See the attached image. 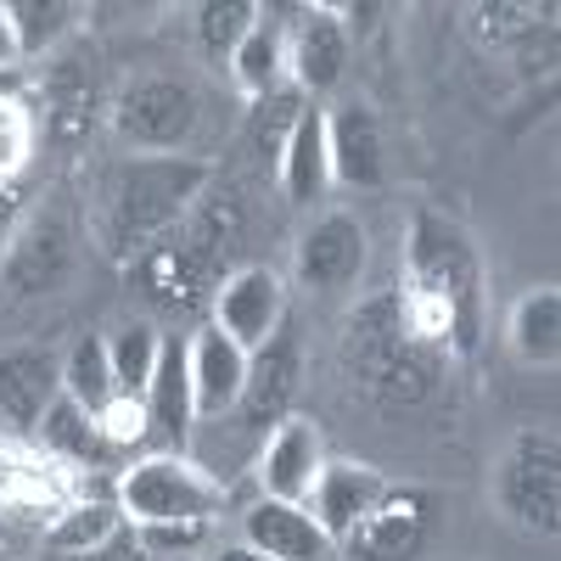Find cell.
I'll return each mask as SVG.
<instances>
[{
	"instance_id": "6da1fadb",
	"label": "cell",
	"mask_w": 561,
	"mask_h": 561,
	"mask_svg": "<svg viewBox=\"0 0 561 561\" xmlns=\"http://www.w3.org/2000/svg\"><path fill=\"white\" fill-rule=\"evenodd\" d=\"M399 270H404L399 304L410 332L444 359H472L483 343V264L472 237L455 219L421 208L404 230Z\"/></svg>"
},
{
	"instance_id": "7a4b0ae2",
	"label": "cell",
	"mask_w": 561,
	"mask_h": 561,
	"mask_svg": "<svg viewBox=\"0 0 561 561\" xmlns=\"http://www.w3.org/2000/svg\"><path fill=\"white\" fill-rule=\"evenodd\" d=\"M343 370L354 377V388H365L382 410H410L433 393L444 354L410 332L399 293H377L343 325Z\"/></svg>"
},
{
	"instance_id": "3957f363",
	"label": "cell",
	"mask_w": 561,
	"mask_h": 561,
	"mask_svg": "<svg viewBox=\"0 0 561 561\" xmlns=\"http://www.w3.org/2000/svg\"><path fill=\"white\" fill-rule=\"evenodd\" d=\"M208 163L192 158H135L113 174V192H107V219H102V237L113 253H135L158 242L163 230H174L192 203L208 192Z\"/></svg>"
},
{
	"instance_id": "277c9868",
	"label": "cell",
	"mask_w": 561,
	"mask_h": 561,
	"mask_svg": "<svg viewBox=\"0 0 561 561\" xmlns=\"http://www.w3.org/2000/svg\"><path fill=\"white\" fill-rule=\"evenodd\" d=\"M113 500L124 511L129 528H163V523H214V511L225 505V489L185 455H140L135 466H124Z\"/></svg>"
},
{
	"instance_id": "5b68a950",
	"label": "cell",
	"mask_w": 561,
	"mask_h": 561,
	"mask_svg": "<svg viewBox=\"0 0 561 561\" xmlns=\"http://www.w3.org/2000/svg\"><path fill=\"white\" fill-rule=\"evenodd\" d=\"M494 500L517 528L561 534V438L550 427H523L494 466Z\"/></svg>"
},
{
	"instance_id": "8992f818",
	"label": "cell",
	"mask_w": 561,
	"mask_h": 561,
	"mask_svg": "<svg viewBox=\"0 0 561 561\" xmlns=\"http://www.w3.org/2000/svg\"><path fill=\"white\" fill-rule=\"evenodd\" d=\"M208 309H214L208 325H219L242 354H253L280 332V320H287V287H280V275L270 264H237V270H225Z\"/></svg>"
},
{
	"instance_id": "52a82bcc",
	"label": "cell",
	"mask_w": 561,
	"mask_h": 561,
	"mask_svg": "<svg viewBox=\"0 0 561 561\" xmlns=\"http://www.w3.org/2000/svg\"><path fill=\"white\" fill-rule=\"evenodd\" d=\"M73 500H79V489L62 460H51L34 444H18V438L0 444V517L57 523Z\"/></svg>"
},
{
	"instance_id": "ba28073f",
	"label": "cell",
	"mask_w": 561,
	"mask_h": 561,
	"mask_svg": "<svg viewBox=\"0 0 561 561\" xmlns=\"http://www.w3.org/2000/svg\"><path fill=\"white\" fill-rule=\"evenodd\" d=\"M113 129L140 152H169L197 129V96L180 79H135L113 107Z\"/></svg>"
},
{
	"instance_id": "9c48e42d",
	"label": "cell",
	"mask_w": 561,
	"mask_h": 561,
	"mask_svg": "<svg viewBox=\"0 0 561 561\" xmlns=\"http://www.w3.org/2000/svg\"><path fill=\"white\" fill-rule=\"evenodd\" d=\"M433 534V494L427 489H388L343 539L354 561H415Z\"/></svg>"
},
{
	"instance_id": "30bf717a",
	"label": "cell",
	"mask_w": 561,
	"mask_h": 561,
	"mask_svg": "<svg viewBox=\"0 0 561 561\" xmlns=\"http://www.w3.org/2000/svg\"><path fill=\"white\" fill-rule=\"evenodd\" d=\"M325 438H320V421L309 415H280L275 427L264 433L259 449V483L264 500H287V505H309L320 472H325Z\"/></svg>"
},
{
	"instance_id": "8fae6325",
	"label": "cell",
	"mask_w": 561,
	"mask_h": 561,
	"mask_svg": "<svg viewBox=\"0 0 561 561\" xmlns=\"http://www.w3.org/2000/svg\"><path fill=\"white\" fill-rule=\"evenodd\" d=\"M280 51H287V79L298 96H325L337 90L343 68H348V23L337 7H304L298 23L280 34Z\"/></svg>"
},
{
	"instance_id": "7c38bea8",
	"label": "cell",
	"mask_w": 561,
	"mask_h": 561,
	"mask_svg": "<svg viewBox=\"0 0 561 561\" xmlns=\"http://www.w3.org/2000/svg\"><path fill=\"white\" fill-rule=\"evenodd\" d=\"M135 280H140V293H147L152 304H169V309H197L203 298H214L219 287V270L180 237V230H163L158 242L140 248L135 259Z\"/></svg>"
},
{
	"instance_id": "4fadbf2b",
	"label": "cell",
	"mask_w": 561,
	"mask_h": 561,
	"mask_svg": "<svg viewBox=\"0 0 561 561\" xmlns=\"http://www.w3.org/2000/svg\"><path fill=\"white\" fill-rule=\"evenodd\" d=\"M129 545L135 528L124 523L113 494H79L45 534V550L62 561H129Z\"/></svg>"
},
{
	"instance_id": "5bb4252c",
	"label": "cell",
	"mask_w": 561,
	"mask_h": 561,
	"mask_svg": "<svg viewBox=\"0 0 561 561\" xmlns=\"http://www.w3.org/2000/svg\"><path fill=\"white\" fill-rule=\"evenodd\" d=\"M73 264V237L57 214H34L18 237L7 242V259H0V280L18 293V298H39L68 280Z\"/></svg>"
},
{
	"instance_id": "9a60e30c",
	"label": "cell",
	"mask_w": 561,
	"mask_h": 561,
	"mask_svg": "<svg viewBox=\"0 0 561 561\" xmlns=\"http://www.w3.org/2000/svg\"><path fill=\"white\" fill-rule=\"evenodd\" d=\"M293 393H298V332L293 320H280V332L248 354V382H242V421L259 433H270L280 415H293Z\"/></svg>"
},
{
	"instance_id": "2e32d148",
	"label": "cell",
	"mask_w": 561,
	"mask_h": 561,
	"mask_svg": "<svg viewBox=\"0 0 561 561\" xmlns=\"http://www.w3.org/2000/svg\"><path fill=\"white\" fill-rule=\"evenodd\" d=\"M185 370H192V410H197V421H219L225 410L242 404L248 354L230 343L219 325H203L197 337H185Z\"/></svg>"
},
{
	"instance_id": "e0dca14e",
	"label": "cell",
	"mask_w": 561,
	"mask_h": 561,
	"mask_svg": "<svg viewBox=\"0 0 561 561\" xmlns=\"http://www.w3.org/2000/svg\"><path fill=\"white\" fill-rule=\"evenodd\" d=\"M365 270V230L354 214H325L298 242V280L314 293H337Z\"/></svg>"
},
{
	"instance_id": "ac0fdd59",
	"label": "cell",
	"mask_w": 561,
	"mask_h": 561,
	"mask_svg": "<svg viewBox=\"0 0 561 561\" xmlns=\"http://www.w3.org/2000/svg\"><path fill=\"white\" fill-rule=\"evenodd\" d=\"M248 550L270 561H337V545L314 523V511L287 500H259L248 511Z\"/></svg>"
},
{
	"instance_id": "d6986e66",
	"label": "cell",
	"mask_w": 561,
	"mask_h": 561,
	"mask_svg": "<svg viewBox=\"0 0 561 561\" xmlns=\"http://www.w3.org/2000/svg\"><path fill=\"white\" fill-rule=\"evenodd\" d=\"M393 483L382 472H370V466H354V460H325V472L309 494V511H314V523L332 534V545L343 550V539L359 528V517L370 505H377Z\"/></svg>"
},
{
	"instance_id": "ffe728a7",
	"label": "cell",
	"mask_w": 561,
	"mask_h": 561,
	"mask_svg": "<svg viewBox=\"0 0 561 561\" xmlns=\"http://www.w3.org/2000/svg\"><path fill=\"white\" fill-rule=\"evenodd\" d=\"M325 158H332V180L370 192L382 180V129L365 102H343L325 113Z\"/></svg>"
},
{
	"instance_id": "44dd1931",
	"label": "cell",
	"mask_w": 561,
	"mask_h": 561,
	"mask_svg": "<svg viewBox=\"0 0 561 561\" xmlns=\"http://www.w3.org/2000/svg\"><path fill=\"white\" fill-rule=\"evenodd\" d=\"M62 399V365L45 348L0 354V415L12 427H39V415Z\"/></svg>"
},
{
	"instance_id": "7402d4cb",
	"label": "cell",
	"mask_w": 561,
	"mask_h": 561,
	"mask_svg": "<svg viewBox=\"0 0 561 561\" xmlns=\"http://www.w3.org/2000/svg\"><path fill=\"white\" fill-rule=\"evenodd\" d=\"M147 421H152V438H163L169 455L185 449L192 438V370H185V337H163V359H158V377L147 388Z\"/></svg>"
},
{
	"instance_id": "603a6c76",
	"label": "cell",
	"mask_w": 561,
	"mask_h": 561,
	"mask_svg": "<svg viewBox=\"0 0 561 561\" xmlns=\"http://www.w3.org/2000/svg\"><path fill=\"white\" fill-rule=\"evenodd\" d=\"M505 343L523 365L550 370L561 359V293L556 287H528L505 314Z\"/></svg>"
},
{
	"instance_id": "cb8c5ba5",
	"label": "cell",
	"mask_w": 561,
	"mask_h": 561,
	"mask_svg": "<svg viewBox=\"0 0 561 561\" xmlns=\"http://www.w3.org/2000/svg\"><path fill=\"white\" fill-rule=\"evenodd\" d=\"M275 180L293 203H320V192L332 185V158H325V113L304 107V118L293 124V140L275 163Z\"/></svg>"
},
{
	"instance_id": "d4e9b609",
	"label": "cell",
	"mask_w": 561,
	"mask_h": 561,
	"mask_svg": "<svg viewBox=\"0 0 561 561\" xmlns=\"http://www.w3.org/2000/svg\"><path fill=\"white\" fill-rule=\"evenodd\" d=\"M39 449L51 455V460H62V466H102L107 455H113V444L102 438V427H96V415L90 410H79L68 393L39 415Z\"/></svg>"
},
{
	"instance_id": "484cf974",
	"label": "cell",
	"mask_w": 561,
	"mask_h": 561,
	"mask_svg": "<svg viewBox=\"0 0 561 561\" xmlns=\"http://www.w3.org/2000/svg\"><path fill=\"white\" fill-rule=\"evenodd\" d=\"M280 73H287V51H280V28L275 23H264V12H259V23L248 28V39L230 51V79H237V90H242V102H264V96H275L280 90Z\"/></svg>"
},
{
	"instance_id": "4316f807",
	"label": "cell",
	"mask_w": 561,
	"mask_h": 561,
	"mask_svg": "<svg viewBox=\"0 0 561 561\" xmlns=\"http://www.w3.org/2000/svg\"><path fill=\"white\" fill-rule=\"evenodd\" d=\"M107 359H113L118 399H147V388L158 377V359H163V332L147 320H129L124 332L107 337Z\"/></svg>"
},
{
	"instance_id": "83f0119b",
	"label": "cell",
	"mask_w": 561,
	"mask_h": 561,
	"mask_svg": "<svg viewBox=\"0 0 561 561\" xmlns=\"http://www.w3.org/2000/svg\"><path fill=\"white\" fill-rule=\"evenodd\" d=\"M62 393H68L79 410H90V415H102V410L118 399V388H113V359H107V343H102V337H79V343H73V354L62 359Z\"/></svg>"
},
{
	"instance_id": "f1b7e54d",
	"label": "cell",
	"mask_w": 561,
	"mask_h": 561,
	"mask_svg": "<svg viewBox=\"0 0 561 561\" xmlns=\"http://www.w3.org/2000/svg\"><path fill=\"white\" fill-rule=\"evenodd\" d=\"M45 124H51L57 140H79L90 124H96V84H90L73 62L57 68L51 90H45Z\"/></svg>"
},
{
	"instance_id": "f546056e",
	"label": "cell",
	"mask_w": 561,
	"mask_h": 561,
	"mask_svg": "<svg viewBox=\"0 0 561 561\" xmlns=\"http://www.w3.org/2000/svg\"><path fill=\"white\" fill-rule=\"evenodd\" d=\"M7 18H12V34H18V51L45 57L73 28L79 7H68V0H7Z\"/></svg>"
},
{
	"instance_id": "4dcf8cb0",
	"label": "cell",
	"mask_w": 561,
	"mask_h": 561,
	"mask_svg": "<svg viewBox=\"0 0 561 561\" xmlns=\"http://www.w3.org/2000/svg\"><path fill=\"white\" fill-rule=\"evenodd\" d=\"M298 118H304V96H298L293 84H280L275 96H264V102L253 107V158H259L264 169L280 163V152H287Z\"/></svg>"
},
{
	"instance_id": "1f68e13d",
	"label": "cell",
	"mask_w": 561,
	"mask_h": 561,
	"mask_svg": "<svg viewBox=\"0 0 561 561\" xmlns=\"http://www.w3.org/2000/svg\"><path fill=\"white\" fill-rule=\"evenodd\" d=\"M264 7H253V0H208V7L197 12V34H203V51L214 62H230V51L248 39V28L259 23Z\"/></svg>"
},
{
	"instance_id": "d6a6232c",
	"label": "cell",
	"mask_w": 561,
	"mask_h": 561,
	"mask_svg": "<svg viewBox=\"0 0 561 561\" xmlns=\"http://www.w3.org/2000/svg\"><path fill=\"white\" fill-rule=\"evenodd\" d=\"M34 152V113L18 96H0V180H12Z\"/></svg>"
},
{
	"instance_id": "836d02e7",
	"label": "cell",
	"mask_w": 561,
	"mask_h": 561,
	"mask_svg": "<svg viewBox=\"0 0 561 561\" xmlns=\"http://www.w3.org/2000/svg\"><path fill=\"white\" fill-rule=\"evenodd\" d=\"M96 427L113 449H135V444H147L152 438V421H147V399H113L102 415H96Z\"/></svg>"
},
{
	"instance_id": "e575fe53",
	"label": "cell",
	"mask_w": 561,
	"mask_h": 561,
	"mask_svg": "<svg viewBox=\"0 0 561 561\" xmlns=\"http://www.w3.org/2000/svg\"><path fill=\"white\" fill-rule=\"evenodd\" d=\"M23 51H18V34H12V18H7V0H0V68H18Z\"/></svg>"
},
{
	"instance_id": "d590c367",
	"label": "cell",
	"mask_w": 561,
	"mask_h": 561,
	"mask_svg": "<svg viewBox=\"0 0 561 561\" xmlns=\"http://www.w3.org/2000/svg\"><path fill=\"white\" fill-rule=\"evenodd\" d=\"M129 561H192V556H163V550H147V545H129Z\"/></svg>"
},
{
	"instance_id": "8d00e7d4",
	"label": "cell",
	"mask_w": 561,
	"mask_h": 561,
	"mask_svg": "<svg viewBox=\"0 0 561 561\" xmlns=\"http://www.w3.org/2000/svg\"><path fill=\"white\" fill-rule=\"evenodd\" d=\"M214 561H270V556H259V550L242 545V550H225V556H214Z\"/></svg>"
},
{
	"instance_id": "74e56055",
	"label": "cell",
	"mask_w": 561,
	"mask_h": 561,
	"mask_svg": "<svg viewBox=\"0 0 561 561\" xmlns=\"http://www.w3.org/2000/svg\"><path fill=\"white\" fill-rule=\"evenodd\" d=\"M0 539H7V523H0Z\"/></svg>"
},
{
	"instance_id": "f35d334b",
	"label": "cell",
	"mask_w": 561,
	"mask_h": 561,
	"mask_svg": "<svg viewBox=\"0 0 561 561\" xmlns=\"http://www.w3.org/2000/svg\"><path fill=\"white\" fill-rule=\"evenodd\" d=\"M0 561H12V556H7V550H0Z\"/></svg>"
}]
</instances>
